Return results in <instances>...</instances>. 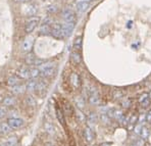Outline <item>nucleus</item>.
<instances>
[{
	"instance_id": "nucleus-1",
	"label": "nucleus",
	"mask_w": 151,
	"mask_h": 146,
	"mask_svg": "<svg viewBox=\"0 0 151 146\" xmlns=\"http://www.w3.org/2000/svg\"><path fill=\"white\" fill-rule=\"evenodd\" d=\"M51 36L55 39L58 40H63L65 39L64 37V33H63V29L61 24H54V25L51 26Z\"/></svg>"
},
{
	"instance_id": "nucleus-2",
	"label": "nucleus",
	"mask_w": 151,
	"mask_h": 146,
	"mask_svg": "<svg viewBox=\"0 0 151 146\" xmlns=\"http://www.w3.org/2000/svg\"><path fill=\"white\" fill-rule=\"evenodd\" d=\"M33 46H34V38H33L32 36L26 37L25 40H24L23 43H22V45H21L22 52L28 54V53H30L31 51H32Z\"/></svg>"
},
{
	"instance_id": "nucleus-3",
	"label": "nucleus",
	"mask_w": 151,
	"mask_h": 146,
	"mask_svg": "<svg viewBox=\"0 0 151 146\" xmlns=\"http://www.w3.org/2000/svg\"><path fill=\"white\" fill-rule=\"evenodd\" d=\"M7 124L12 130H17L25 126V121L21 118H8Z\"/></svg>"
},
{
	"instance_id": "nucleus-4",
	"label": "nucleus",
	"mask_w": 151,
	"mask_h": 146,
	"mask_svg": "<svg viewBox=\"0 0 151 146\" xmlns=\"http://www.w3.org/2000/svg\"><path fill=\"white\" fill-rule=\"evenodd\" d=\"M39 22L40 19L38 17H32L28 22H27V25H26V33L27 34H31L32 32H34V30L37 28V26L39 25Z\"/></svg>"
},
{
	"instance_id": "nucleus-5",
	"label": "nucleus",
	"mask_w": 151,
	"mask_h": 146,
	"mask_svg": "<svg viewBox=\"0 0 151 146\" xmlns=\"http://www.w3.org/2000/svg\"><path fill=\"white\" fill-rule=\"evenodd\" d=\"M61 15H63V19L64 22H68V23H76V19H77V17H76V13L73 12L72 9H68V8L63 9Z\"/></svg>"
},
{
	"instance_id": "nucleus-6",
	"label": "nucleus",
	"mask_w": 151,
	"mask_h": 146,
	"mask_svg": "<svg viewBox=\"0 0 151 146\" xmlns=\"http://www.w3.org/2000/svg\"><path fill=\"white\" fill-rule=\"evenodd\" d=\"M76 23H68V22H64L63 24V33H64V37L68 38L72 35L73 31L75 29Z\"/></svg>"
},
{
	"instance_id": "nucleus-7",
	"label": "nucleus",
	"mask_w": 151,
	"mask_h": 146,
	"mask_svg": "<svg viewBox=\"0 0 151 146\" xmlns=\"http://www.w3.org/2000/svg\"><path fill=\"white\" fill-rule=\"evenodd\" d=\"M83 135H84V138H85L86 142H88V143L93 142V140H94V138H95V134L91 127H86L85 129H84Z\"/></svg>"
},
{
	"instance_id": "nucleus-8",
	"label": "nucleus",
	"mask_w": 151,
	"mask_h": 146,
	"mask_svg": "<svg viewBox=\"0 0 151 146\" xmlns=\"http://www.w3.org/2000/svg\"><path fill=\"white\" fill-rule=\"evenodd\" d=\"M17 77L19 79H23V80H27V79H30V68L28 66L24 65L17 70Z\"/></svg>"
},
{
	"instance_id": "nucleus-9",
	"label": "nucleus",
	"mask_w": 151,
	"mask_h": 146,
	"mask_svg": "<svg viewBox=\"0 0 151 146\" xmlns=\"http://www.w3.org/2000/svg\"><path fill=\"white\" fill-rule=\"evenodd\" d=\"M41 76L43 77V78H52L53 76L55 75V73H56V66H51V68H45V70H41Z\"/></svg>"
},
{
	"instance_id": "nucleus-10",
	"label": "nucleus",
	"mask_w": 151,
	"mask_h": 146,
	"mask_svg": "<svg viewBox=\"0 0 151 146\" xmlns=\"http://www.w3.org/2000/svg\"><path fill=\"white\" fill-rule=\"evenodd\" d=\"M70 85L74 88H76V89L81 86V78H80V76L77 73H73V74L70 75Z\"/></svg>"
},
{
	"instance_id": "nucleus-11",
	"label": "nucleus",
	"mask_w": 151,
	"mask_h": 146,
	"mask_svg": "<svg viewBox=\"0 0 151 146\" xmlns=\"http://www.w3.org/2000/svg\"><path fill=\"white\" fill-rule=\"evenodd\" d=\"M37 6L34 5V4H29V5H26L25 10H24V13L28 17H34L37 13Z\"/></svg>"
},
{
	"instance_id": "nucleus-12",
	"label": "nucleus",
	"mask_w": 151,
	"mask_h": 146,
	"mask_svg": "<svg viewBox=\"0 0 151 146\" xmlns=\"http://www.w3.org/2000/svg\"><path fill=\"white\" fill-rule=\"evenodd\" d=\"M55 114H56V118L58 119V122L60 123V125L64 126L65 125V119H64V112L60 107L56 106L55 107Z\"/></svg>"
},
{
	"instance_id": "nucleus-13",
	"label": "nucleus",
	"mask_w": 151,
	"mask_h": 146,
	"mask_svg": "<svg viewBox=\"0 0 151 146\" xmlns=\"http://www.w3.org/2000/svg\"><path fill=\"white\" fill-rule=\"evenodd\" d=\"M37 81H35V79H31L30 81L27 82L26 84V91H28L29 93H33L36 91L37 88Z\"/></svg>"
},
{
	"instance_id": "nucleus-14",
	"label": "nucleus",
	"mask_w": 151,
	"mask_h": 146,
	"mask_svg": "<svg viewBox=\"0 0 151 146\" xmlns=\"http://www.w3.org/2000/svg\"><path fill=\"white\" fill-rule=\"evenodd\" d=\"M73 48H74L75 51H81L82 48H83V37L82 36H78L75 39L74 44H73Z\"/></svg>"
},
{
	"instance_id": "nucleus-15",
	"label": "nucleus",
	"mask_w": 151,
	"mask_h": 146,
	"mask_svg": "<svg viewBox=\"0 0 151 146\" xmlns=\"http://www.w3.org/2000/svg\"><path fill=\"white\" fill-rule=\"evenodd\" d=\"M15 98L12 95H8V96H6L5 98L3 99V101H2V104H3L5 107H12V106L15 105Z\"/></svg>"
},
{
	"instance_id": "nucleus-16",
	"label": "nucleus",
	"mask_w": 151,
	"mask_h": 146,
	"mask_svg": "<svg viewBox=\"0 0 151 146\" xmlns=\"http://www.w3.org/2000/svg\"><path fill=\"white\" fill-rule=\"evenodd\" d=\"M70 60L75 65H80L82 63V55L79 51H73L70 53Z\"/></svg>"
},
{
	"instance_id": "nucleus-17",
	"label": "nucleus",
	"mask_w": 151,
	"mask_h": 146,
	"mask_svg": "<svg viewBox=\"0 0 151 146\" xmlns=\"http://www.w3.org/2000/svg\"><path fill=\"white\" fill-rule=\"evenodd\" d=\"M12 94L14 95H19V94H23L24 92L26 91V86L24 85V84H17V85L13 86V87H12Z\"/></svg>"
},
{
	"instance_id": "nucleus-18",
	"label": "nucleus",
	"mask_w": 151,
	"mask_h": 146,
	"mask_svg": "<svg viewBox=\"0 0 151 146\" xmlns=\"http://www.w3.org/2000/svg\"><path fill=\"white\" fill-rule=\"evenodd\" d=\"M75 104L77 106L78 109H83L86 105V101H85V98L83 96H77L75 98Z\"/></svg>"
},
{
	"instance_id": "nucleus-19",
	"label": "nucleus",
	"mask_w": 151,
	"mask_h": 146,
	"mask_svg": "<svg viewBox=\"0 0 151 146\" xmlns=\"http://www.w3.org/2000/svg\"><path fill=\"white\" fill-rule=\"evenodd\" d=\"M12 131V129L10 128V126L6 123H0V134L2 135H7Z\"/></svg>"
},
{
	"instance_id": "nucleus-20",
	"label": "nucleus",
	"mask_w": 151,
	"mask_h": 146,
	"mask_svg": "<svg viewBox=\"0 0 151 146\" xmlns=\"http://www.w3.org/2000/svg\"><path fill=\"white\" fill-rule=\"evenodd\" d=\"M89 8V2H79L76 5V9L79 13H84Z\"/></svg>"
},
{
	"instance_id": "nucleus-21",
	"label": "nucleus",
	"mask_w": 151,
	"mask_h": 146,
	"mask_svg": "<svg viewBox=\"0 0 151 146\" xmlns=\"http://www.w3.org/2000/svg\"><path fill=\"white\" fill-rule=\"evenodd\" d=\"M46 89H47V84L44 81H39L37 83V88L36 91L39 93V94H44L46 92Z\"/></svg>"
},
{
	"instance_id": "nucleus-22",
	"label": "nucleus",
	"mask_w": 151,
	"mask_h": 146,
	"mask_svg": "<svg viewBox=\"0 0 151 146\" xmlns=\"http://www.w3.org/2000/svg\"><path fill=\"white\" fill-rule=\"evenodd\" d=\"M44 130H45L46 133L49 135L55 134V127L53 126L52 123H50V122H46V123L44 124Z\"/></svg>"
},
{
	"instance_id": "nucleus-23",
	"label": "nucleus",
	"mask_w": 151,
	"mask_h": 146,
	"mask_svg": "<svg viewBox=\"0 0 151 146\" xmlns=\"http://www.w3.org/2000/svg\"><path fill=\"white\" fill-rule=\"evenodd\" d=\"M76 118H77V121L79 123H85L87 121V117L86 114L83 112V110L81 109H77L76 110Z\"/></svg>"
},
{
	"instance_id": "nucleus-24",
	"label": "nucleus",
	"mask_w": 151,
	"mask_h": 146,
	"mask_svg": "<svg viewBox=\"0 0 151 146\" xmlns=\"http://www.w3.org/2000/svg\"><path fill=\"white\" fill-rule=\"evenodd\" d=\"M40 35H49L51 34V26L47 24H42L39 30Z\"/></svg>"
},
{
	"instance_id": "nucleus-25",
	"label": "nucleus",
	"mask_w": 151,
	"mask_h": 146,
	"mask_svg": "<svg viewBox=\"0 0 151 146\" xmlns=\"http://www.w3.org/2000/svg\"><path fill=\"white\" fill-rule=\"evenodd\" d=\"M19 80H21V79H19V77L12 76V77H9V78L7 79V81H6V84H7L8 86H10V87H13V86L19 84Z\"/></svg>"
},
{
	"instance_id": "nucleus-26",
	"label": "nucleus",
	"mask_w": 151,
	"mask_h": 146,
	"mask_svg": "<svg viewBox=\"0 0 151 146\" xmlns=\"http://www.w3.org/2000/svg\"><path fill=\"white\" fill-rule=\"evenodd\" d=\"M17 142H19V139H17V137L13 136V137L8 138L7 140L3 143V144H4V146H17Z\"/></svg>"
},
{
	"instance_id": "nucleus-27",
	"label": "nucleus",
	"mask_w": 151,
	"mask_h": 146,
	"mask_svg": "<svg viewBox=\"0 0 151 146\" xmlns=\"http://www.w3.org/2000/svg\"><path fill=\"white\" fill-rule=\"evenodd\" d=\"M97 121H98V117L95 112H90L87 117V122L90 124H96Z\"/></svg>"
},
{
	"instance_id": "nucleus-28",
	"label": "nucleus",
	"mask_w": 151,
	"mask_h": 146,
	"mask_svg": "<svg viewBox=\"0 0 151 146\" xmlns=\"http://www.w3.org/2000/svg\"><path fill=\"white\" fill-rule=\"evenodd\" d=\"M40 70L38 68H30V79H36L40 76Z\"/></svg>"
},
{
	"instance_id": "nucleus-29",
	"label": "nucleus",
	"mask_w": 151,
	"mask_h": 146,
	"mask_svg": "<svg viewBox=\"0 0 151 146\" xmlns=\"http://www.w3.org/2000/svg\"><path fill=\"white\" fill-rule=\"evenodd\" d=\"M149 134H150L149 129H148L147 127H144V126H143V128H142V130H141V133H140V136H141V138L145 140V139H147L148 137H149Z\"/></svg>"
},
{
	"instance_id": "nucleus-30",
	"label": "nucleus",
	"mask_w": 151,
	"mask_h": 146,
	"mask_svg": "<svg viewBox=\"0 0 151 146\" xmlns=\"http://www.w3.org/2000/svg\"><path fill=\"white\" fill-rule=\"evenodd\" d=\"M26 102H27V104H28L29 106H32V107H33V106H36V104H37L36 99H35L32 95H29V96L27 97Z\"/></svg>"
},
{
	"instance_id": "nucleus-31",
	"label": "nucleus",
	"mask_w": 151,
	"mask_h": 146,
	"mask_svg": "<svg viewBox=\"0 0 151 146\" xmlns=\"http://www.w3.org/2000/svg\"><path fill=\"white\" fill-rule=\"evenodd\" d=\"M35 59H36V57H35L32 53H31V52L28 53V54H27V57H26V63H27V65H33Z\"/></svg>"
},
{
	"instance_id": "nucleus-32",
	"label": "nucleus",
	"mask_w": 151,
	"mask_h": 146,
	"mask_svg": "<svg viewBox=\"0 0 151 146\" xmlns=\"http://www.w3.org/2000/svg\"><path fill=\"white\" fill-rule=\"evenodd\" d=\"M123 95H124V93L122 92V90L115 89V90H113V92H112V98L113 99H121V98H123Z\"/></svg>"
},
{
	"instance_id": "nucleus-33",
	"label": "nucleus",
	"mask_w": 151,
	"mask_h": 146,
	"mask_svg": "<svg viewBox=\"0 0 151 146\" xmlns=\"http://www.w3.org/2000/svg\"><path fill=\"white\" fill-rule=\"evenodd\" d=\"M100 119H101L102 123L105 124V125H107V124H109V122H110V118L107 116V114H101V116H100Z\"/></svg>"
},
{
	"instance_id": "nucleus-34",
	"label": "nucleus",
	"mask_w": 151,
	"mask_h": 146,
	"mask_svg": "<svg viewBox=\"0 0 151 146\" xmlns=\"http://www.w3.org/2000/svg\"><path fill=\"white\" fill-rule=\"evenodd\" d=\"M142 128H143V125H142V124H137V125L134 126V130H133V131H134V133L136 135H140Z\"/></svg>"
},
{
	"instance_id": "nucleus-35",
	"label": "nucleus",
	"mask_w": 151,
	"mask_h": 146,
	"mask_svg": "<svg viewBox=\"0 0 151 146\" xmlns=\"http://www.w3.org/2000/svg\"><path fill=\"white\" fill-rule=\"evenodd\" d=\"M46 61L45 60H43V59H40V58H36L35 59V61H34V63H33V65L35 66V68H40L43 63H45Z\"/></svg>"
},
{
	"instance_id": "nucleus-36",
	"label": "nucleus",
	"mask_w": 151,
	"mask_h": 146,
	"mask_svg": "<svg viewBox=\"0 0 151 146\" xmlns=\"http://www.w3.org/2000/svg\"><path fill=\"white\" fill-rule=\"evenodd\" d=\"M128 123L130 124V125H134L135 126V124L138 123V116H136V114H133V116L130 118V119H129Z\"/></svg>"
},
{
	"instance_id": "nucleus-37",
	"label": "nucleus",
	"mask_w": 151,
	"mask_h": 146,
	"mask_svg": "<svg viewBox=\"0 0 151 146\" xmlns=\"http://www.w3.org/2000/svg\"><path fill=\"white\" fill-rule=\"evenodd\" d=\"M122 106H123L124 108H129L131 106V100L129 98H125L122 101Z\"/></svg>"
},
{
	"instance_id": "nucleus-38",
	"label": "nucleus",
	"mask_w": 151,
	"mask_h": 146,
	"mask_svg": "<svg viewBox=\"0 0 151 146\" xmlns=\"http://www.w3.org/2000/svg\"><path fill=\"white\" fill-rule=\"evenodd\" d=\"M6 114H7V110L5 107H0V119L5 118Z\"/></svg>"
},
{
	"instance_id": "nucleus-39",
	"label": "nucleus",
	"mask_w": 151,
	"mask_h": 146,
	"mask_svg": "<svg viewBox=\"0 0 151 146\" xmlns=\"http://www.w3.org/2000/svg\"><path fill=\"white\" fill-rule=\"evenodd\" d=\"M149 98V96H148V93H143V94L140 96V98H139V103H142L143 101H145L146 99H148Z\"/></svg>"
},
{
	"instance_id": "nucleus-40",
	"label": "nucleus",
	"mask_w": 151,
	"mask_h": 146,
	"mask_svg": "<svg viewBox=\"0 0 151 146\" xmlns=\"http://www.w3.org/2000/svg\"><path fill=\"white\" fill-rule=\"evenodd\" d=\"M56 10H57V7L55 5H50V6H48V8H47V12L49 13L55 12Z\"/></svg>"
},
{
	"instance_id": "nucleus-41",
	"label": "nucleus",
	"mask_w": 151,
	"mask_h": 146,
	"mask_svg": "<svg viewBox=\"0 0 151 146\" xmlns=\"http://www.w3.org/2000/svg\"><path fill=\"white\" fill-rule=\"evenodd\" d=\"M150 101H151V100H150L149 98H148V99H146L145 101H143L142 103H140V104H141L142 107H147V106H149V105H150Z\"/></svg>"
},
{
	"instance_id": "nucleus-42",
	"label": "nucleus",
	"mask_w": 151,
	"mask_h": 146,
	"mask_svg": "<svg viewBox=\"0 0 151 146\" xmlns=\"http://www.w3.org/2000/svg\"><path fill=\"white\" fill-rule=\"evenodd\" d=\"M144 143H145V141H144V139H139V140H137L136 142H135V144L137 146H144Z\"/></svg>"
},
{
	"instance_id": "nucleus-43",
	"label": "nucleus",
	"mask_w": 151,
	"mask_h": 146,
	"mask_svg": "<svg viewBox=\"0 0 151 146\" xmlns=\"http://www.w3.org/2000/svg\"><path fill=\"white\" fill-rule=\"evenodd\" d=\"M7 114H10L9 118H19V117H17V111H15V110H12V111H8Z\"/></svg>"
},
{
	"instance_id": "nucleus-44",
	"label": "nucleus",
	"mask_w": 151,
	"mask_h": 146,
	"mask_svg": "<svg viewBox=\"0 0 151 146\" xmlns=\"http://www.w3.org/2000/svg\"><path fill=\"white\" fill-rule=\"evenodd\" d=\"M146 122H149V123L151 122V109L146 114Z\"/></svg>"
},
{
	"instance_id": "nucleus-45",
	"label": "nucleus",
	"mask_w": 151,
	"mask_h": 146,
	"mask_svg": "<svg viewBox=\"0 0 151 146\" xmlns=\"http://www.w3.org/2000/svg\"><path fill=\"white\" fill-rule=\"evenodd\" d=\"M99 146H111V144H110V143H107V142H104V143H101Z\"/></svg>"
},
{
	"instance_id": "nucleus-46",
	"label": "nucleus",
	"mask_w": 151,
	"mask_h": 146,
	"mask_svg": "<svg viewBox=\"0 0 151 146\" xmlns=\"http://www.w3.org/2000/svg\"><path fill=\"white\" fill-rule=\"evenodd\" d=\"M91 0H77V3H79V2H90Z\"/></svg>"
},
{
	"instance_id": "nucleus-47",
	"label": "nucleus",
	"mask_w": 151,
	"mask_h": 146,
	"mask_svg": "<svg viewBox=\"0 0 151 146\" xmlns=\"http://www.w3.org/2000/svg\"><path fill=\"white\" fill-rule=\"evenodd\" d=\"M17 2H23V3H25V2H28L30 1V0H15Z\"/></svg>"
},
{
	"instance_id": "nucleus-48",
	"label": "nucleus",
	"mask_w": 151,
	"mask_h": 146,
	"mask_svg": "<svg viewBox=\"0 0 151 146\" xmlns=\"http://www.w3.org/2000/svg\"><path fill=\"white\" fill-rule=\"evenodd\" d=\"M46 146H54L52 144V143H47V144H46Z\"/></svg>"
},
{
	"instance_id": "nucleus-49",
	"label": "nucleus",
	"mask_w": 151,
	"mask_h": 146,
	"mask_svg": "<svg viewBox=\"0 0 151 146\" xmlns=\"http://www.w3.org/2000/svg\"><path fill=\"white\" fill-rule=\"evenodd\" d=\"M148 96H149V99H150V100H151V92L149 93V94H148Z\"/></svg>"
},
{
	"instance_id": "nucleus-50",
	"label": "nucleus",
	"mask_w": 151,
	"mask_h": 146,
	"mask_svg": "<svg viewBox=\"0 0 151 146\" xmlns=\"http://www.w3.org/2000/svg\"><path fill=\"white\" fill-rule=\"evenodd\" d=\"M131 146H137L136 144H135V143H134V144H132V145H131Z\"/></svg>"
},
{
	"instance_id": "nucleus-51",
	"label": "nucleus",
	"mask_w": 151,
	"mask_h": 146,
	"mask_svg": "<svg viewBox=\"0 0 151 146\" xmlns=\"http://www.w3.org/2000/svg\"><path fill=\"white\" fill-rule=\"evenodd\" d=\"M150 107H151V103H150Z\"/></svg>"
}]
</instances>
